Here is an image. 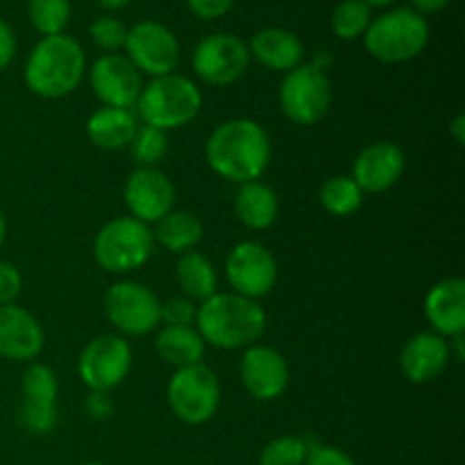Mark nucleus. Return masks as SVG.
Masks as SVG:
<instances>
[{
	"instance_id": "obj_1",
	"label": "nucleus",
	"mask_w": 465,
	"mask_h": 465,
	"mask_svg": "<svg viewBox=\"0 0 465 465\" xmlns=\"http://www.w3.org/2000/svg\"><path fill=\"white\" fill-rule=\"evenodd\" d=\"M204 157L213 173L236 184H248L259 180L271 163V139L257 121L232 118L209 134Z\"/></svg>"
},
{
	"instance_id": "obj_2",
	"label": "nucleus",
	"mask_w": 465,
	"mask_h": 465,
	"mask_svg": "<svg viewBox=\"0 0 465 465\" xmlns=\"http://www.w3.org/2000/svg\"><path fill=\"white\" fill-rule=\"evenodd\" d=\"M204 343L218 350H241L257 343L266 331V312L257 300L236 293H213L195 313Z\"/></svg>"
},
{
	"instance_id": "obj_3",
	"label": "nucleus",
	"mask_w": 465,
	"mask_h": 465,
	"mask_svg": "<svg viewBox=\"0 0 465 465\" xmlns=\"http://www.w3.org/2000/svg\"><path fill=\"white\" fill-rule=\"evenodd\" d=\"M86 71V54L80 41L68 35L44 36L25 62L27 89L45 100H57L80 86Z\"/></svg>"
},
{
	"instance_id": "obj_4",
	"label": "nucleus",
	"mask_w": 465,
	"mask_h": 465,
	"mask_svg": "<svg viewBox=\"0 0 465 465\" xmlns=\"http://www.w3.org/2000/svg\"><path fill=\"white\" fill-rule=\"evenodd\" d=\"M134 107L139 109L143 125L168 132L189 125L198 116L203 107V94L193 80L171 73V75L153 77L141 89Z\"/></svg>"
},
{
	"instance_id": "obj_5",
	"label": "nucleus",
	"mask_w": 465,
	"mask_h": 465,
	"mask_svg": "<svg viewBox=\"0 0 465 465\" xmlns=\"http://www.w3.org/2000/svg\"><path fill=\"white\" fill-rule=\"evenodd\" d=\"M430 44L427 18L409 7H398L372 18L363 35L368 54L377 62L402 64L418 57Z\"/></svg>"
},
{
	"instance_id": "obj_6",
	"label": "nucleus",
	"mask_w": 465,
	"mask_h": 465,
	"mask_svg": "<svg viewBox=\"0 0 465 465\" xmlns=\"http://www.w3.org/2000/svg\"><path fill=\"white\" fill-rule=\"evenodd\" d=\"M154 250V236L145 223L132 216L104 223L94 239V257L103 271L123 275L143 266Z\"/></svg>"
},
{
	"instance_id": "obj_7",
	"label": "nucleus",
	"mask_w": 465,
	"mask_h": 465,
	"mask_svg": "<svg viewBox=\"0 0 465 465\" xmlns=\"http://www.w3.org/2000/svg\"><path fill=\"white\" fill-rule=\"evenodd\" d=\"M166 400L177 420L184 425H204L216 416L221 404V384L216 372L204 363L177 368L168 381Z\"/></svg>"
},
{
	"instance_id": "obj_8",
	"label": "nucleus",
	"mask_w": 465,
	"mask_h": 465,
	"mask_svg": "<svg viewBox=\"0 0 465 465\" xmlns=\"http://www.w3.org/2000/svg\"><path fill=\"white\" fill-rule=\"evenodd\" d=\"M282 112L295 125H316L331 107V82L318 64H300L280 86Z\"/></svg>"
},
{
	"instance_id": "obj_9",
	"label": "nucleus",
	"mask_w": 465,
	"mask_h": 465,
	"mask_svg": "<svg viewBox=\"0 0 465 465\" xmlns=\"http://www.w3.org/2000/svg\"><path fill=\"white\" fill-rule=\"evenodd\" d=\"M104 316L127 336H145L159 325V309L162 302L141 282H116L104 293Z\"/></svg>"
},
{
	"instance_id": "obj_10",
	"label": "nucleus",
	"mask_w": 465,
	"mask_h": 465,
	"mask_svg": "<svg viewBox=\"0 0 465 465\" xmlns=\"http://www.w3.org/2000/svg\"><path fill=\"white\" fill-rule=\"evenodd\" d=\"M195 75L212 86H227L239 82L248 73L250 50L241 36L216 32L198 41L193 50Z\"/></svg>"
},
{
	"instance_id": "obj_11",
	"label": "nucleus",
	"mask_w": 465,
	"mask_h": 465,
	"mask_svg": "<svg viewBox=\"0 0 465 465\" xmlns=\"http://www.w3.org/2000/svg\"><path fill=\"white\" fill-rule=\"evenodd\" d=\"M132 371V348L123 336L103 334L91 339L77 359V375L89 391H114Z\"/></svg>"
},
{
	"instance_id": "obj_12",
	"label": "nucleus",
	"mask_w": 465,
	"mask_h": 465,
	"mask_svg": "<svg viewBox=\"0 0 465 465\" xmlns=\"http://www.w3.org/2000/svg\"><path fill=\"white\" fill-rule=\"evenodd\" d=\"M123 48L136 71L150 77L171 75L180 64V41L175 32L157 21H141L130 27Z\"/></svg>"
},
{
	"instance_id": "obj_13",
	"label": "nucleus",
	"mask_w": 465,
	"mask_h": 465,
	"mask_svg": "<svg viewBox=\"0 0 465 465\" xmlns=\"http://www.w3.org/2000/svg\"><path fill=\"white\" fill-rule=\"evenodd\" d=\"M225 272L234 293L250 300L271 293L277 284V275H280L271 250L254 241H243L232 248Z\"/></svg>"
},
{
	"instance_id": "obj_14",
	"label": "nucleus",
	"mask_w": 465,
	"mask_h": 465,
	"mask_svg": "<svg viewBox=\"0 0 465 465\" xmlns=\"http://www.w3.org/2000/svg\"><path fill=\"white\" fill-rule=\"evenodd\" d=\"M89 80L95 98L104 107L132 109L139 100L141 89H143V80H141V73L136 71L134 64L116 53L95 59Z\"/></svg>"
},
{
	"instance_id": "obj_15",
	"label": "nucleus",
	"mask_w": 465,
	"mask_h": 465,
	"mask_svg": "<svg viewBox=\"0 0 465 465\" xmlns=\"http://www.w3.org/2000/svg\"><path fill=\"white\" fill-rule=\"evenodd\" d=\"M125 204L136 221L157 223L175 207V184L157 166L136 168L125 182Z\"/></svg>"
},
{
	"instance_id": "obj_16",
	"label": "nucleus",
	"mask_w": 465,
	"mask_h": 465,
	"mask_svg": "<svg viewBox=\"0 0 465 465\" xmlns=\"http://www.w3.org/2000/svg\"><path fill=\"white\" fill-rule=\"evenodd\" d=\"M241 381L245 391L259 402L277 400L289 386V363L284 354L268 345H250L245 348L239 366Z\"/></svg>"
},
{
	"instance_id": "obj_17",
	"label": "nucleus",
	"mask_w": 465,
	"mask_h": 465,
	"mask_svg": "<svg viewBox=\"0 0 465 465\" xmlns=\"http://www.w3.org/2000/svg\"><path fill=\"white\" fill-rule=\"evenodd\" d=\"M407 159L400 145L377 141L363 148L352 163V180L363 193H384L402 177Z\"/></svg>"
},
{
	"instance_id": "obj_18",
	"label": "nucleus",
	"mask_w": 465,
	"mask_h": 465,
	"mask_svg": "<svg viewBox=\"0 0 465 465\" xmlns=\"http://www.w3.org/2000/svg\"><path fill=\"white\" fill-rule=\"evenodd\" d=\"M45 334L35 316L18 304H0V357L30 361L44 350Z\"/></svg>"
},
{
	"instance_id": "obj_19",
	"label": "nucleus",
	"mask_w": 465,
	"mask_h": 465,
	"mask_svg": "<svg viewBox=\"0 0 465 465\" xmlns=\"http://www.w3.org/2000/svg\"><path fill=\"white\" fill-rule=\"evenodd\" d=\"M452 350L445 336L436 331H420L404 343L400 352V368L411 384H427L448 368Z\"/></svg>"
},
{
	"instance_id": "obj_20",
	"label": "nucleus",
	"mask_w": 465,
	"mask_h": 465,
	"mask_svg": "<svg viewBox=\"0 0 465 465\" xmlns=\"http://www.w3.org/2000/svg\"><path fill=\"white\" fill-rule=\"evenodd\" d=\"M425 316L436 334L454 336L465 331V280L448 277L439 282L425 298Z\"/></svg>"
},
{
	"instance_id": "obj_21",
	"label": "nucleus",
	"mask_w": 465,
	"mask_h": 465,
	"mask_svg": "<svg viewBox=\"0 0 465 465\" xmlns=\"http://www.w3.org/2000/svg\"><path fill=\"white\" fill-rule=\"evenodd\" d=\"M250 57L271 71L289 73L304 59V45L293 32L284 27H263L250 39Z\"/></svg>"
},
{
	"instance_id": "obj_22",
	"label": "nucleus",
	"mask_w": 465,
	"mask_h": 465,
	"mask_svg": "<svg viewBox=\"0 0 465 465\" xmlns=\"http://www.w3.org/2000/svg\"><path fill=\"white\" fill-rule=\"evenodd\" d=\"M136 130H139V121L132 109L103 107L91 114L89 123H86V134H89L91 143L103 150L127 148L134 139Z\"/></svg>"
},
{
	"instance_id": "obj_23",
	"label": "nucleus",
	"mask_w": 465,
	"mask_h": 465,
	"mask_svg": "<svg viewBox=\"0 0 465 465\" xmlns=\"http://www.w3.org/2000/svg\"><path fill=\"white\" fill-rule=\"evenodd\" d=\"M234 212L236 218L248 230H268L277 221L280 200H277V193L271 186L254 180L248 182V184H241L234 200Z\"/></svg>"
},
{
	"instance_id": "obj_24",
	"label": "nucleus",
	"mask_w": 465,
	"mask_h": 465,
	"mask_svg": "<svg viewBox=\"0 0 465 465\" xmlns=\"http://www.w3.org/2000/svg\"><path fill=\"white\" fill-rule=\"evenodd\" d=\"M154 350L166 361L168 366L186 368L203 363L204 352H207V343L200 336L198 330L193 327H168L163 325L159 330L157 341H154Z\"/></svg>"
},
{
	"instance_id": "obj_25",
	"label": "nucleus",
	"mask_w": 465,
	"mask_h": 465,
	"mask_svg": "<svg viewBox=\"0 0 465 465\" xmlns=\"http://www.w3.org/2000/svg\"><path fill=\"white\" fill-rule=\"evenodd\" d=\"M177 284H180L184 298H189L191 302H204L207 298H212L213 293H218V277L213 263L204 257L203 252H189L180 254L177 259Z\"/></svg>"
},
{
	"instance_id": "obj_26",
	"label": "nucleus",
	"mask_w": 465,
	"mask_h": 465,
	"mask_svg": "<svg viewBox=\"0 0 465 465\" xmlns=\"http://www.w3.org/2000/svg\"><path fill=\"white\" fill-rule=\"evenodd\" d=\"M203 223L198 221V216L189 212H175L157 221V230L153 232L154 241H157L162 248H166L168 252L184 254L189 250H195V245L203 241Z\"/></svg>"
},
{
	"instance_id": "obj_27",
	"label": "nucleus",
	"mask_w": 465,
	"mask_h": 465,
	"mask_svg": "<svg viewBox=\"0 0 465 465\" xmlns=\"http://www.w3.org/2000/svg\"><path fill=\"white\" fill-rule=\"evenodd\" d=\"M321 204L331 216H350L363 204V191L350 175L330 177L321 186Z\"/></svg>"
},
{
	"instance_id": "obj_28",
	"label": "nucleus",
	"mask_w": 465,
	"mask_h": 465,
	"mask_svg": "<svg viewBox=\"0 0 465 465\" xmlns=\"http://www.w3.org/2000/svg\"><path fill=\"white\" fill-rule=\"evenodd\" d=\"M372 21V7L363 0H341L331 12V32L339 39L352 41L366 35Z\"/></svg>"
},
{
	"instance_id": "obj_29",
	"label": "nucleus",
	"mask_w": 465,
	"mask_h": 465,
	"mask_svg": "<svg viewBox=\"0 0 465 465\" xmlns=\"http://www.w3.org/2000/svg\"><path fill=\"white\" fill-rule=\"evenodd\" d=\"M27 18L44 36L64 35L71 21V0H30Z\"/></svg>"
},
{
	"instance_id": "obj_30",
	"label": "nucleus",
	"mask_w": 465,
	"mask_h": 465,
	"mask_svg": "<svg viewBox=\"0 0 465 465\" xmlns=\"http://www.w3.org/2000/svg\"><path fill=\"white\" fill-rule=\"evenodd\" d=\"M23 402L32 404H54L57 407L59 395V381L53 368L44 366V363H32L25 371L21 381Z\"/></svg>"
},
{
	"instance_id": "obj_31",
	"label": "nucleus",
	"mask_w": 465,
	"mask_h": 465,
	"mask_svg": "<svg viewBox=\"0 0 465 465\" xmlns=\"http://www.w3.org/2000/svg\"><path fill=\"white\" fill-rule=\"evenodd\" d=\"M132 153V159L139 163V168H154L157 162H162L168 153V136L166 132L157 130L150 125H139L134 139L127 145Z\"/></svg>"
},
{
	"instance_id": "obj_32",
	"label": "nucleus",
	"mask_w": 465,
	"mask_h": 465,
	"mask_svg": "<svg viewBox=\"0 0 465 465\" xmlns=\"http://www.w3.org/2000/svg\"><path fill=\"white\" fill-rule=\"evenodd\" d=\"M309 457L307 440L300 436H280L259 454V465H304Z\"/></svg>"
},
{
	"instance_id": "obj_33",
	"label": "nucleus",
	"mask_w": 465,
	"mask_h": 465,
	"mask_svg": "<svg viewBox=\"0 0 465 465\" xmlns=\"http://www.w3.org/2000/svg\"><path fill=\"white\" fill-rule=\"evenodd\" d=\"M18 425L32 436H45L57 427V407L54 404L23 402L18 407Z\"/></svg>"
},
{
	"instance_id": "obj_34",
	"label": "nucleus",
	"mask_w": 465,
	"mask_h": 465,
	"mask_svg": "<svg viewBox=\"0 0 465 465\" xmlns=\"http://www.w3.org/2000/svg\"><path fill=\"white\" fill-rule=\"evenodd\" d=\"M89 36L100 50H104L107 54H112L125 45L127 27H125V23L116 16H98L89 25Z\"/></svg>"
},
{
	"instance_id": "obj_35",
	"label": "nucleus",
	"mask_w": 465,
	"mask_h": 465,
	"mask_svg": "<svg viewBox=\"0 0 465 465\" xmlns=\"http://www.w3.org/2000/svg\"><path fill=\"white\" fill-rule=\"evenodd\" d=\"M198 307L189 298H168L159 309V322L168 327H191L195 322Z\"/></svg>"
},
{
	"instance_id": "obj_36",
	"label": "nucleus",
	"mask_w": 465,
	"mask_h": 465,
	"mask_svg": "<svg viewBox=\"0 0 465 465\" xmlns=\"http://www.w3.org/2000/svg\"><path fill=\"white\" fill-rule=\"evenodd\" d=\"M23 277L14 263L0 259V304H14V300L21 295Z\"/></svg>"
},
{
	"instance_id": "obj_37",
	"label": "nucleus",
	"mask_w": 465,
	"mask_h": 465,
	"mask_svg": "<svg viewBox=\"0 0 465 465\" xmlns=\"http://www.w3.org/2000/svg\"><path fill=\"white\" fill-rule=\"evenodd\" d=\"M236 0H186L189 12L198 16L200 21H216V18L225 16Z\"/></svg>"
},
{
	"instance_id": "obj_38",
	"label": "nucleus",
	"mask_w": 465,
	"mask_h": 465,
	"mask_svg": "<svg viewBox=\"0 0 465 465\" xmlns=\"http://www.w3.org/2000/svg\"><path fill=\"white\" fill-rule=\"evenodd\" d=\"M304 465H357L352 461L350 454H345L343 450L331 448V445H316V448H309V457Z\"/></svg>"
},
{
	"instance_id": "obj_39",
	"label": "nucleus",
	"mask_w": 465,
	"mask_h": 465,
	"mask_svg": "<svg viewBox=\"0 0 465 465\" xmlns=\"http://www.w3.org/2000/svg\"><path fill=\"white\" fill-rule=\"evenodd\" d=\"M86 416L94 420H109L114 416V400L104 391H91L84 400Z\"/></svg>"
},
{
	"instance_id": "obj_40",
	"label": "nucleus",
	"mask_w": 465,
	"mask_h": 465,
	"mask_svg": "<svg viewBox=\"0 0 465 465\" xmlns=\"http://www.w3.org/2000/svg\"><path fill=\"white\" fill-rule=\"evenodd\" d=\"M14 54H16V35L9 23L0 18V71H5L14 62Z\"/></svg>"
},
{
	"instance_id": "obj_41",
	"label": "nucleus",
	"mask_w": 465,
	"mask_h": 465,
	"mask_svg": "<svg viewBox=\"0 0 465 465\" xmlns=\"http://www.w3.org/2000/svg\"><path fill=\"white\" fill-rule=\"evenodd\" d=\"M413 3V12H418L420 16H425V14H439L443 12L445 7H448L452 0H411Z\"/></svg>"
},
{
	"instance_id": "obj_42",
	"label": "nucleus",
	"mask_w": 465,
	"mask_h": 465,
	"mask_svg": "<svg viewBox=\"0 0 465 465\" xmlns=\"http://www.w3.org/2000/svg\"><path fill=\"white\" fill-rule=\"evenodd\" d=\"M450 132H452V139L457 141V145L465 143V114H457V116H454Z\"/></svg>"
},
{
	"instance_id": "obj_43",
	"label": "nucleus",
	"mask_w": 465,
	"mask_h": 465,
	"mask_svg": "<svg viewBox=\"0 0 465 465\" xmlns=\"http://www.w3.org/2000/svg\"><path fill=\"white\" fill-rule=\"evenodd\" d=\"M95 3H98L103 9H107V12H116V9L127 7L132 0H95Z\"/></svg>"
},
{
	"instance_id": "obj_44",
	"label": "nucleus",
	"mask_w": 465,
	"mask_h": 465,
	"mask_svg": "<svg viewBox=\"0 0 465 465\" xmlns=\"http://www.w3.org/2000/svg\"><path fill=\"white\" fill-rule=\"evenodd\" d=\"M5 236H7V221H5V213L0 209V248L5 245Z\"/></svg>"
},
{
	"instance_id": "obj_45",
	"label": "nucleus",
	"mask_w": 465,
	"mask_h": 465,
	"mask_svg": "<svg viewBox=\"0 0 465 465\" xmlns=\"http://www.w3.org/2000/svg\"><path fill=\"white\" fill-rule=\"evenodd\" d=\"M363 3H368L371 7H386V5H391L393 0H363Z\"/></svg>"
},
{
	"instance_id": "obj_46",
	"label": "nucleus",
	"mask_w": 465,
	"mask_h": 465,
	"mask_svg": "<svg viewBox=\"0 0 465 465\" xmlns=\"http://www.w3.org/2000/svg\"><path fill=\"white\" fill-rule=\"evenodd\" d=\"M82 465H103V463H95V461H89V463H82Z\"/></svg>"
}]
</instances>
